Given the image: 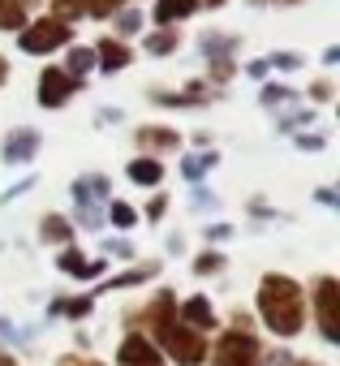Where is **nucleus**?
I'll return each instance as SVG.
<instances>
[{
	"mask_svg": "<svg viewBox=\"0 0 340 366\" xmlns=\"http://www.w3.org/2000/svg\"><path fill=\"white\" fill-rule=\"evenodd\" d=\"M259 315H263V323L276 336H297L306 327V293H301V285L293 276H280V272L263 276V285H259Z\"/></svg>",
	"mask_w": 340,
	"mask_h": 366,
	"instance_id": "obj_1",
	"label": "nucleus"
},
{
	"mask_svg": "<svg viewBox=\"0 0 340 366\" xmlns=\"http://www.w3.org/2000/svg\"><path fill=\"white\" fill-rule=\"evenodd\" d=\"M74 39V26L69 22H61V18H35V22H26L22 31H18V48L22 52H31V56H48V52H56V48H65Z\"/></svg>",
	"mask_w": 340,
	"mask_h": 366,
	"instance_id": "obj_2",
	"label": "nucleus"
},
{
	"mask_svg": "<svg viewBox=\"0 0 340 366\" xmlns=\"http://www.w3.org/2000/svg\"><path fill=\"white\" fill-rule=\"evenodd\" d=\"M263 345L246 332V327H233L220 336L216 353H211V366H263Z\"/></svg>",
	"mask_w": 340,
	"mask_h": 366,
	"instance_id": "obj_3",
	"label": "nucleus"
},
{
	"mask_svg": "<svg viewBox=\"0 0 340 366\" xmlns=\"http://www.w3.org/2000/svg\"><path fill=\"white\" fill-rule=\"evenodd\" d=\"M159 336V345L173 353V362L177 366H203V357H207V340H203V332H194V327H186V323H168L164 332H155Z\"/></svg>",
	"mask_w": 340,
	"mask_h": 366,
	"instance_id": "obj_4",
	"label": "nucleus"
},
{
	"mask_svg": "<svg viewBox=\"0 0 340 366\" xmlns=\"http://www.w3.org/2000/svg\"><path fill=\"white\" fill-rule=\"evenodd\" d=\"M336 297H340L336 293V280L331 276H319L314 280V315H319V332H323L327 345L340 340V302Z\"/></svg>",
	"mask_w": 340,
	"mask_h": 366,
	"instance_id": "obj_5",
	"label": "nucleus"
},
{
	"mask_svg": "<svg viewBox=\"0 0 340 366\" xmlns=\"http://www.w3.org/2000/svg\"><path fill=\"white\" fill-rule=\"evenodd\" d=\"M78 86H82V78H69L61 65H48V69L39 74V104H44V108H61L65 99L78 95Z\"/></svg>",
	"mask_w": 340,
	"mask_h": 366,
	"instance_id": "obj_6",
	"label": "nucleus"
},
{
	"mask_svg": "<svg viewBox=\"0 0 340 366\" xmlns=\"http://www.w3.org/2000/svg\"><path fill=\"white\" fill-rule=\"evenodd\" d=\"M116 362L121 366H159V353L146 336H125L121 349H116Z\"/></svg>",
	"mask_w": 340,
	"mask_h": 366,
	"instance_id": "obj_7",
	"label": "nucleus"
},
{
	"mask_svg": "<svg viewBox=\"0 0 340 366\" xmlns=\"http://www.w3.org/2000/svg\"><path fill=\"white\" fill-rule=\"evenodd\" d=\"M134 142L146 151H173V147H181V134L168 125H142V129H134Z\"/></svg>",
	"mask_w": 340,
	"mask_h": 366,
	"instance_id": "obj_8",
	"label": "nucleus"
},
{
	"mask_svg": "<svg viewBox=\"0 0 340 366\" xmlns=\"http://www.w3.org/2000/svg\"><path fill=\"white\" fill-rule=\"evenodd\" d=\"M134 61V52L121 44V39H99V48H95V65L104 69V74H116V69H125Z\"/></svg>",
	"mask_w": 340,
	"mask_h": 366,
	"instance_id": "obj_9",
	"label": "nucleus"
},
{
	"mask_svg": "<svg viewBox=\"0 0 340 366\" xmlns=\"http://www.w3.org/2000/svg\"><path fill=\"white\" fill-rule=\"evenodd\" d=\"M35 151H39V134L35 129H14L5 138V159L9 164H26V159H35Z\"/></svg>",
	"mask_w": 340,
	"mask_h": 366,
	"instance_id": "obj_10",
	"label": "nucleus"
},
{
	"mask_svg": "<svg viewBox=\"0 0 340 366\" xmlns=\"http://www.w3.org/2000/svg\"><path fill=\"white\" fill-rule=\"evenodd\" d=\"M199 9V0H155V22L159 26H177Z\"/></svg>",
	"mask_w": 340,
	"mask_h": 366,
	"instance_id": "obj_11",
	"label": "nucleus"
},
{
	"mask_svg": "<svg viewBox=\"0 0 340 366\" xmlns=\"http://www.w3.org/2000/svg\"><path fill=\"white\" fill-rule=\"evenodd\" d=\"M181 323H186V327H194V332H207V327L216 323L211 302H207V297H190V302L181 306Z\"/></svg>",
	"mask_w": 340,
	"mask_h": 366,
	"instance_id": "obj_12",
	"label": "nucleus"
},
{
	"mask_svg": "<svg viewBox=\"0 0 340 366\" xmlns=\"http://www.w3.org/2000/svg\"><path fill=\"white\" fill-rule=\"evenodd\" d=\"M129 181H138V186H159L164 181V164L159 159H151V155H142V159H129Z\"/></svg>",
	"mask_w": 340,
	"mask_h": 366,
	"instance_id": "obj_13",
	"label": "nucleus"
},
{
	"mask_svg": "<svg viewBox=\"0 0 340 366\" xmlns=\"http://www.w3.org/2000/svg\"><path fill=\"white\" fill-rule=\"evenodd\" d=\"M56 263H61V272H69V276H82V280H86V276H99V272H104V263H86V259H82L78 250H65V254H61Z\"/></svg>",
	"mask_w": 340,
	"mask_h": 366,
	"instance_id": "obj_14",
	"label": "nucleus"
},
{
	"mask_svg": "<svg viewBox=\"0 0 340 366\" xmlns=\"http://www.w3.org/2000/svg\"><path fill=\"white\" fill-rule=\"evenodd\" d=\"M146 52H151V56H168V52H177V31H173V26H159L155 35H146Z\"/></svg>",
	"mask_w": 340,
	"mask_h": 366,
	"instance_id": "obj_15",
	"label": "nucleus"
},
{
	"mask_svg": "<svg viewBox=\"0 0 340 366\" xmlns=\"http://www.w3.org/2000/svg\"><path fill=\"white\" fill-rule=\"evenodd\" d=\"M91 65H95V48H74V52L65 56V74H69V78H82Z\"/></svg>",
	"mask_w": 340,
	"mask_h": 366,
	"instance_id": "obj_16",
	"label": "nucleus"
},
{
	"mask_svg": "<svg viewBox=\"0 0 340 366\" xmlns=\"http://www.w3.org/2000/svg\"><path fill=\"white\" fill-rule=\"evenodd\" d=\"M39 237H44V242H69V237H74V229H69V220H65V216H48V220L39 224Z\"/></svg>",
	"mask_w": 340,
	"mask_h": 366,
	"instance_id": "obj_17",
	"label": "nucleus"
},
{
	"mask_svg": "<svg viewBox=\"0 0 340 366\" xmlns=\"http://www.w3.org/2000/svg\"><path fill=\"white\" fill-rule=\"evenodd\" d=\"M121 9V0H82V14H91V18H112Z\"/></svg>",
	"mask_w": 340,
	"mask_h": 366,
	"instance_id": "obj_18",
	"label": "nucleus"
},
{
	"mask_svg": "<svg viewBox=\"0 0 340 366\" xmlns=\"http://www.w3.org/2000/svg\"><path fill=\"white\" fill-rule=\"evenodd\" d=\"M199 44H203L207 56H224V52H233L237 39H229V35H207V39H199Z\"/></svg>",
	"mask_w": 340,
	"mask_h": 366,
	"instance_id": "obj_19",
	"label": "nucleus"
},
{
	"mask_svg": "<svg viewBox=\"0 0 340 366\" xmlns=\"http://www.w3.org/2000/svg\"><path fill=\"white\" fill-rule=\"evenodd\" d=\"M56 310H61V315H69V319H82V315L91 310V297H74V302H56Z\"/></svg>",
	"mask_w": 340,
	"mask_h": 366,
	"instance_id": "obj_20",
	"label": "nucleus"
},
{
	"mask_svg": "<svg viewBox=\"0 0 340 366\" xmlns=\"http://www.w3.org/2000/svg\"><path fill=\"white\" fill-rule=\"evenodd\" d=\"M112 224L116 229H134V207L129 203H112Z\"/></svg>",
	"mask_w": 340,
	"mask_h": 366,
	"instance_id": "obj_21",
	"label": "nucleus"
},
{
	"mask_svg": "<svg viewBox=\"0 0 340 366\" xmlns=\"http://www.w3.org/2000/svg\"><path fill=\"white\" fill-rule=\"evenodd\" d=\"M220 267H224L220 254H199V259H194V272H199V276H203V272H220Z\"/></svg>",
	"mask_w": 340,
	"mask_h": 366,
	"instance_id": "obj_22",
	"label": "nucleus"
},
{
	"mask_svg": "<svg viewBox=\"0 0 340 366\" xmlns=\"http://www.w3.org/2000/svg\"><path fill=\"white\" fill-rule=\"evenodd\" d=\"M112 18H116L121 31H138V26H142V14H138V9H134V14H112Z\"/></svg>",
	"mask_w": 340,
	"mask_h": 366,
	"instance_id": "obj_23",
	"label": "nucleus"
},
{
	"mask_svg": "<svg viewBox=\"0 0 340 366\" xmlns=\"http://www.w3.org/2000/svg\"><path fill=\"white\" fill-rule=\"evenodd\" d=\"M284 99H293V91H284V86H263V104H284Z\"/></svg>",
	"mask_w": 340,
	"mask_h": 366,
	"instance_id": "obj_24",
	"label": "nucleus"
},
{
	"mask_svg": "<svg viewBox=\"0 0 340 366\" xmlns=\"http://www.w3.org/2000/svg\"><path fill=\"white\" fill-rule=\"evenodd\" d=\"M216 164V155H203V159H186V177H199V172H207Z\"/></svg>",
	"mask_w": 340,
	"mask_h": 366,
	"instance_id": "obj_25",
	"label": "nucleus"
},
{
	"mask_svg": "<svg viewBox=\"0 0 340 366\" xmlns=\"http://www.w3.org/2000/svg\"><path fill=\"white\" fill-rule=\"evenodd\" d=\"M310 99H331V82H327V78L314 82V86H310Z\"/></svg>",
	"mask_w": 340,
	"mask_h": 366,
	"instance_id": "obj_26",
	"label": "nucleus"
},
{
	"mask_svg": "<svg viewBox=\"0 0 340 366\" xmlns=\"http://www.w3.org/2000/svg\"><path fill=\"white\" fill-rule=\"evenodd\" d=\"M164 207H168V199H164V194H155V199H151V207H146V216H151V220H159V216H164Z\"/></svg>",
	"mask_w": 340,
	"mask_h": 366,
	"instance_id": "obj_27",
	"label": "nucleus"
},
{
	"mask_svg": "<svg viewBox=\"0 0 340 366\" xmlns=\"http://www.w3.org/2000/svg\"><path fill=\"white\" fill-rule=\"evenodd\" d=\"M271 65H280V69H297L301 61H297V56H289V52H280V56H271Z\"/></svg>",
	"mask_w": 340,
	"mask_h": 366,
	"instance_id": "obj_28",
	"label": "nucleus"
},
{
	"mask_svg": "<svg viewBox=\"0 0 340 366\" xmlns=\"http://www.w3.org/2000/svg\"><path fill=\"white\" fill-rule=\"evenodd\" d=\"M56 366H104V362H95V357H61Z\"/></svg>",
	"mask_w": 340,
	"mask_h": 366,
	"instance_id": "obj_29",
	"label": "nucleus"
},
{
	"mask_svg": "<svg viewBox=\"0 0 340 366\" xmlns=\"http://www.w3.org/2000/svg\"><path fill=\"white\" fill-rule=\"evenodd\" d=\"M297 147H301V151H319V147H323V138H306V134H301V138H297Z\"/></svg>",
	"mask_w": 340,
	"mask_h": 366,
	"instance_id": "obj_30",
	"label": "nucleus"
},
{
	"mask_svg": "<svg viewBox=\"0 0 340 366\" xmlns=\"http://www.w3.org/2000/svg\"><path fill=\"white\" fill-rule=\"evenodd\" d=\"M199 5H207V9H224V0H199Z\"/></svg>",
	"mask_w": 340,
	"mask_h": 366,
	"instance_id": "obj_31",
	"label": "nucleus"
},
{
	"mask_svg": "<svg viewBox=\"0 0 340 366\" xmlns=\"http://www.w3.org/2000/svg\"><path fill=\"white\" fill-rule=\"evenodd\" d=\"M5 78H9V61H5V56H0V82H5Z\"/></svg>",
	"mask_w": 340,
	"mask_h": 366,
	"instance_id": "obj_32",
	"label": "nucleus"
},
{
	"mask_svg": "<svg viewBox=\"0 0 340 366\" xmlns=\"http://www.w3.org/2000/svg\"><path fill=\"white\" fill-rule=\"evenodd\" d=\"M0 366H14V353H0Z\"/></svg>",
	"mask_w": 340,
	"mask_h": 366,
	"instance_id": "obj_33",
	"label": "nucleus"
},
{
	"mask_svg": "<svg viewBox=\"0 0 340 366\" xmlns=\"http://www.w3.org/2000/svg\"><path fill=\"white\" fill-rule=\"evenodd\" d=\"M284 366H319V362H284Z\"/></svg>",
	"mask_w": 340,
	"mask_h": 366,
	"instance_id": "obj_34",
	"label": "nucleus"
},
{
	"mask_svg": "<svg viewBox=\"0 0 340 366\" xmlns=\"http://www.w3.org/2000/svg\"><path fill=\"white\" fill-rule=\"evenodd\" d=\"M276 5H297V0H276Z\"/></svg>",
	"mask_w": 340,
	"mask_h": 366,
	"instance_id": "obj_35",
	"label": "nucleus"
}]
</instances>
